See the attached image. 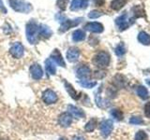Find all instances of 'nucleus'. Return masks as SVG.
I'll list each match as a JSON object with an SVG mask.
<instances>
[{
    "label": "nucleus",
    "mask_w": 150,
    "mask_h": 140,
    "mask_svg": "<svg viewBox=\"0 0 150 140\" xmlns=\"http://www.w3.org/2000/svg\"><path fill=\"white\" fill-rule=\"evenodd\" d=\"M138 40L144 45H150V36L145 32H140L138 35Z\"/></svg>",
    "instance_id": "obj_25"
},
{
    "label": "nucleus",
    "mask_w": 150,
    "mask_h": 140,
    "mask_svg": "<svg viewBox=\"0 0 150 140\" xmlns=\"http://www.w3.org/2000/svg\"><path fill=\"white\" fill-rule=\"evenodd\" d=\"M106 76V73L105 72H103L102 70H100V71H96L95 73H94V77H95L96 78H104Z\"/></svg>",
    "instance_id": "obj_35"
},
{
    "label": "nucleus",
    "mask_w": 150,
    "mask_h": 140,
    "mask_svg": "<svg viewBox=\"0 0 150 140\" xmlns=\"http://www.w3.org/2000/svg\"><path fill=\"white\" fill-rule=\"evenodd\" d=\"M132 10L134 11L133 13V15H134V18H138V17H143L144 15V9L137 6V7H134L132 8Z\"/></svg>",
    "instance_id": "obj_30"
},
{
    "label": "nucleus",
    "mask_w": 150,
    "mask_h": 140,
    "mask_svg": "<svg viewBox=\"0 0 150 140\" xmlns=\"http://www.w3.org/2000/svg\"><path fill=\"white\" fill-rule=\"evenodd\" d=\"M50 59L53 61V62L57 64L58 66H61V67H66V63H65V60L63 58L62 54L59 51V50H54L52 54L50 55Z\"/></svg>",
    "instance_id": "obj_13"
},
{
    "label": "nucleus",
    "mask_w": 150,
    "mask_h": 140,
    "mask_svg": "<svg viewBox=\"0 0 150 140\" xmlns=\"http://www.w3.org/2000/svg\"><path fill=\"white\" fill-rule=\"evenodd\" d=\"M26 38L30 44H36L38 42V35H39V27L34 21H30L26 24Z\"/></svg>",
    "instance_id": "obj_2"
},
{
    "label": "nucleus",
    "mask_w": 150,
    "mask_h": 140,
    "mask_svg": "<svg viewBox=\"0 0 150 140\" xmlns=\"http://www.w3.org/2000/svg\"><path fill=\"white\" fill-rule=\"evenodd\" d=\"M58 140H68V138H66V137H64V136H62V137H60Z\"/></svg>",
    "instance_id": "obj_40"
},
{
    "label": "nucleus",
    "mask_w": 150,
    "mask_h": 140,
    "mask_svg": "<svg viewBox=\"0 0 150 140\" xmlns=\"http://www.w3.org/2000/svg\"><path fill=\"white\" fill-rule=\"evenodd\" d=\"M39 34L40 36L45 37V38H48L52 35H53V32L50 29L49 26H47L45 24H41L39 27Z\"/></svg>",
    "instance_id": "obj_22"
},
{
    "label": "nucleus",
    "mask_w": 150,
    "mask_h": 140,
    "mask_svg": "<svg viewBox=\"0 0 150 140\" xmlns=\"http://www.w3.org/2000/svg\"><path fill=\"white\" fill-rule=\"evenodd\" d=\"M86 38V33L83 30H75L72 33V40L74 42H80L83 41Z\"/></svg>",
    "instance_id": "obj_23"
},
{
    "label": "nucleus",
    "mask_w": 150,
    "mask_h": 140,
    "mask_svg": "<svg viewBox=\"0 0 150 140\" xmlns=\"http://www.w3.org/2000/svg\"><path fill=\"white\" fill-rule=\"evenodd\" d=\"M76 73V77L80 80H86V79H90L91 78V69L87 64H81L75 70Z\"/></svg>",
    "instance_id": "obj_6"
},
{
    "label": "nucleus",
    "mask_w": 150,
    "mask_h": 140,
    "mask_svg": "<svg viewBox=\"0 0 150 140\" xmlns=\"http://www.w3.org/2000/svg\"><path fill=\"white\" fill-rule=\"evenodd\" d=\"M11 7L17 12L28 13L32 10V6L25 0H8Z\"/></svg>",
    "instance_id": "obj_3"
},
{
    "label": "nucleus",
    "mask_w": 150,
    "mask_h": 140,
    "mask_svg": "<svg viewBox=\"0 0 150 140\" xmlns=\"http://www.w3.org/2000/svg\"><path fill=\"white\" fill-rule=\"evenodd\" d=\"M110 115L114 118L115 120H118V121H120V120H122L124 119V114H123V112H122L120 109H118V108H114V109H112L111 111H110Z\"/></svg>",
    "instance_id": "obj_26"
},
{
    "label": "nucleus",
    "mask_w": 150,
    "mask_h": 140,
    "mask_svg": "<svg viewBox=\"0 0 150 140\" xmlns=\"http://www.w3.org/2000/svg\"><path fill=\"white\" fill-rule=\"evenodd\" d=\"M136 92H137V94L142 98L143 100H145L148 98V91L144 86H138Z\"/></svg>",
    "instance_id": "obj_27"
},
{
    "label": "nucleus",
    "mask_w": 150,
    "mask_h": 140,
    "mask_svg": "<svg viewBox=\"0 0 150 140\" xmlns=\"http://www.w3.org/2000/svg\"><path fill=\"white\" fill-rule=\"evenodd\" d=\"M78 83L83 88L86 89H92L97 85V81H93L90 79H86V80H79Z\"/></svg>",
    "instance_id": "obj_29"
},
{
    "label": "nucleus",
    "mask_w": 150,
    "mask_h": 140,
    "mask_svg": "<svg viewBox=\"0 0 150 140\" xmlns=\"http://www.w3.org/2000/svg\"><path fill=\"white\" fill-rule=\"evenodd\" d=\"M63 83H64V87L65 90L67 91V92L69 93V95L75 101H79L81 100V98L83 97V93L81 92H77L75 90V88L72 86L71 83H69L67 79H63Z\"/></svg>",
    "instance_id": "obj_9"
},
{
    "label": "nucleus",
    "mask_w": 150,
    "mask_h": 140,
    "mask_svg": "<svg viewBox=\"0 0 150 140\" xmlns=\"http://www.w3.org/2000/svg\"><path fill=\"white\" fill-rule=\"evenodd\" d=\"M57 123L62 128H69L73 123V117L68 111L62 112L57 119Z\"/></svg>",
    "instance_id": "obj_8"
},
{
    "label": "nucleus",
    "mask_w": 150,
    "mask_h": 140,
    "mask_svg": "<svg viewBox=\"0 0 150 140\" xmlns=\"http://www.w3.org/2000/svg\"><path fill=\"white\" fill-rule=\"evenodd\" d=\"M144 114L150 119V102H147L144 106Z\"/></svg>",
    "instance_id": "obj_36"
},
{
    "label": "nucleus",
    "mask_w": 150,
    "mask_h": 140,
    "mask_svg": "<svg viewBox=\"0 0 150 140\" xmlns=\"http://www.w3.org/2000/svg\"><path fill=\"white\" fill-rule=\"evenodd\" d=\"M84 28H86V30H87L89 32H92V33H96V34L102 33L103 30H104V27H103L101 23L97 22L86 23V24L84 25Z\"/></svg>",
    "instance_id": "obj_16"
},
{
    "label": "nucleus",
    "mask_w": 150,
    "mask_h": 140,
    "mask_svg": "<svg viewBox=\"0 0 150 140\" xmlns=\"http://www.w3.org/2000/svg\"><path fill=\"white\" fill-rule=\"evenodd\" d=\"M101 90H102V85H100L98 92L95 93V102H96V105L100 107V108H107V107L110 106V101L100 96Z\"/></svg>",
    "instance_id": "obj_12"
},
{
    "label": "nucleus",
    "mask_w": 150,
    "mask_h": 140,
    "mask_svg": "<svg viewBox=\"0 0 150 140\" xmlns=\"http://www.w3.org/2000/svg\"><path fill=\"white\" fill-rule=\"evenodd\" d=\"M45 69L48 76H54L56 73V66L55 64L50 58L45 61Z\"/></svg>",
    "instance_id": "obj_19"
},
{
    "label": "nucleus",
    "mask_w": 150,
    "mask_h": 140,
    "mask_svg": "<svg viewBox=\"0 0 150 140\" xmlns=\"http://www.w3.org/2000/svg\"><path fill=\"white\" fill-rule=\"evenodd\" d=\"M82 19H76V20H66L62 22V24L60 26V32L64 33L69 30L70 28H72L74 26H77L80 22H81Z\"/></svg>",
    "instance_id": "obj_17"
},
{
    "label": "nucleus",
    "mask_w": 150,
    "mask_h": 140,
    "mask_svg": "<svg viewBox=\"0 0 150 140\" xmlns=\"http://www.w3.org/2000/svg\"><path fill=\"white\" fill-rule=\"evenodd\" d=\"M127 3V0H112L111 2L110 7L114 10H119L120 8H123Z\"/></svg>",
    "instance_id": "obj_24"
},
{
    "label": "nucleus",
    "mask_w": 150,
    "mask_h": 140,
    "mask_svg": "<svg viewBox=\"0 0 150 140\" xmlns=\"http://www.w3.org/2000/svg\"><path fill=\"white\" fill-rule=\"evenodd\" d=\"M29 73L31 78L34 79V80H40L42 78H43V69H42L41 65L38 63H34L31 64V66L29 68Z\"/></svg>",
    "instance_id": "obj_10"
},
{
    "label": "nucleus",
    "mask_w": 150,
    "mask_h": 140,
    "mask_svg": "<svg viewBox=\"0 0 150 140\" xmlns=\"http://www.w3.org/2000/svg\"><path fill=\"white\" fill-rule=\"evenodd\" d=\"M0 8H1V9H2V11H3V12H7V9L4 8V6H3V3H2L1 0H0Z\"/></svg>",
    "instance_id": "obj_39"
},
{
    "label": "nucleus",
    "mask_w": 150,
    "mask_h": 140,
    "mask_svg": "<svg viewBox=\"0 0 150 140\" xmlns=\"http://www.w3.org/2000/svg\"><path fill=\"white\" fill-rule=\"evenodd\" d=\"M97 125H98V120L96 118H92L87 121L86 125H84V130H86V132L87 133H92L97 128Z\"/></svg>",
    "instance_id": "obj_21"
},
{
    "label": "nucleus",
    "mask_w": 150,
    "mask_h": 140,
    "mask_svg": "<svg viewBox=\"0 0 150 140\" xmlns=\"http://www.w3.org/2000/svg\"><path fill=\"white\" fill-rule=\"evenodd\" d=\"M68 112H69V113L72 115L73 118H77V119L86 118V113H84V111L82 108H80V107L74 106V105L68 106Z\"/></svg>",
    "instance_id": "obj_15"
},
{
    "label": "nucleus",
    "mask_w": 150,
    "mask_h": 140,
    "mask_svg": "<svg viewBox=\"0 0 150 140\" xmlns=\"http://www.w3.org/2000/svg\"><path fill=\"white\" fill-rule=\"evenodd\" d=\"M41 99L45 105H54L58 101V95L54 90L48 88L42 92Z\"/></svg>",
    "instance_id": "obj_4"
},
{
    "label": "nucleus",
    "mask_w": 150,
    "mask_h": 140,
    "mask_svg": "<svg viewBox=\"0 0 150 140\" xmlns=\"http://www.w3.org/2000/svg\"><path fill=\"white\" fill-rule=\"evenodd\" d=\"M146 82L149 84V85H150V79H146Z\"/></svg>",
    "instance_id": "obj_41"
},
{
    "label": "nucleus",
    "mask_w": 150,
    "mask_h": 140,
    "mask_svg": "<svg viewBox=\"0 0 150 140\" xmlns=\"http://www.w3.org/2000/svg\"><path fill=\"white\" fill-rule=\"evenodd\" d=\"M93 1H94V4L98 7H101L105 3V0H93Z\"/></svg>",
    "instance_id": "obj_37"
},
{
    "label": "nucleus",
    "mask_w": 150,
    "mask_h": 140,
    "mask_svg": "<svg viewBox=\"0 0 150 140\" xmlns=\"http://www.w3.org/2000/svg\"><path fill=\"white\" fill-rule=\"evenodd\" d=\"M71 140H86V139L82 135H74Z\"/></svg>",
    "instance_id": "obj_38"
},
{
    "label": "nucleus",
    "mask_w": 150,
    "mask_h": 140,
    "mask_svg": "<svg viewBox=\"0 0 150 140\" xmlns=\"http://www.w3.org/2000/svg\"><path fill=\"white\" fill-rule=\"evenodd\" d=\"M102 12H100V11H98V10H92V11H90L89 12V14H88V17L89 18H91V19H97V18H98V17H100L101 15H102Z\"/></svg>",
    "instance_id": "obj_34"
},
{
    "label": "nucleus",
    "mask_w": 150,
    "mask_h": 140,
    "mask_svg": "<svg viewBox=\"0 0 150 140\" xmlns=\"http://www.w3.org/2000/svg\"><path fill=\"white\" fill-rule=\"evenodd\" d=\"M112 84L115 85V88H124L127 84V79L122 75H116L112 78Z\"/></svg>",
    "instance_id": "obj_18"
},
{
    "label": "nucleus",
    "mask_w": 150,
    "mask_h": 140,
    "mask_svg": "<svg viewBox=\"0 0 150 140\" xmlns=\"http://www.w3.org/2000/svg\"><path fill=\"white\" fill-rule=\"evenodd\" d=\"M9 52H11V55L13 58L20 59L25 54V48H23L21 42H15L9 49Z\"/></svg>",
    "instance_id": "obj_11"
},
{
    "label": "nucleus",
    "mask_w": 150,
    "mask_h": 140,
    "mask_svg": "<svg viewBox=\"0 0 150 140\" xmlns=\"http://www.w3.org/2000/svg\"><path fill=\"white\" fill-rule=\"evenodd\" d=\"M114 130V123L112 120H103L100 124V131L102 137L107 138Z\"/></svg>",
    "instance_id": "obj_7"
},
{
    "label": "nucleus",
    "mask_w": 150,
    "mask_h": 140,
    "mask_svg": "<svg viewBox=\"0 0 150 140\" xmlns=\"http://www.w3.org/2000/svg\"><path fill=\"white\" fill-rule=\"evenodd\" d=\"M132 22H133V18H130L127 12H124L118 18H116L115 20V23L120 31H124L127 28H129V25L132 23Z\"/></svg>",
    "instance_id": "obj_5"
},
{
    "label": "nucleus",
    "mask_w": 150,
    "mask_h": 140,
    "mask_svg": "<svg viewBox=\"0 0 150 140\" xmlns=\"http://www.w3.org/2000/svg\"><path fill=\"white\" fill-rule=\"evenodd\" d=\"M80 57V50L77 47H70L68 50L67 54H66V58L70 63H75L77 62Z\"/></svg>",
    "instance_id": "obj_14"
},
{
    "label": "nucleus",
    "mask_w": 150,
    "mask_h": 140,
    "mask_svg": "<svg viewBox=\"0 0 150 140\" xmlns=\"http://www.w3.org/2000/svg\"><path fill=\"white\" fill-rule=\"evenodd\" d=\"M68 2H69V0H57V2H56V5H57V7L60 9L64 10V9H66V8H67Z\"/></svg>",
    "instance_id": "obj_33"
},
{
    "label": "nucleus",
    "mask_w": 150,
    "mask_h": 140,
    "mask_svg": "<svg viewBox=\"0 0 150 140\" xmlns=\"http://www.w3.org/2000/svg\"><path fill=\"white\" fill-rule=\"evenodd\" d=\"M126 47H125V44L123 42H120V43L115 47V54L118 56V57H122L125 53H126Z\"/></svg>",
    "instance_id": "obj_28"
},
{
    "label": "nucleus",
    "mask_w": 150,
    "mask_h": 140,
    "mask_svg": "<svg viewBox=\"0 0 150 140\" xmlns=\"http://www.w3.org/2000/svg\"><path fill=\"white\" fill-rule=\"evenodd\" d=\"M144 123V120H142V118H140V117H131L130 120H129V123L130 124H142Z\"/></svg>",
    "instance_id": "obj_32"
},
{
    "label": "nucleus",
    "mask_w": 150,
    "mask_h": 140,
    "mask_svg": "<svg viewBox=\"0 0 150 140\" xmlns=\"http://www.w3.org/2000/svg\"><path fill=\"white\" fill-rule=\"evenodd\" d=\"M134 140H147V134L144 131H138L135 134Z\"/></svg>",
    "instance_id": "obj_31"
},
{
    "label": "nucleus",
    "mask_w": 150,
    "mask_h": 140,
    "mask_svg": "<svg viewBox=\"0 0 150 140\" xmlns=\"http://www.w3.org/2000/svg\"><path fill=\"white\" fill-rule=\"evenodd\" d=\"M87 5H88V0H72L70 9L71 10H77V9L80 8H86Z\"/></svg>",
    "instance_id": "obj_20"
},
{
    "label": "nucleus",
    "mask_w": 150,
    "mask_h": 140,
    "mask_svg": "<svg viewBox=\"0 0 150 140\" xmlns=\"http://www.w3.org/2000/svg\"><path fill=\"white\" fill-rule=\"evenodd\" d=\"M111 62V56L105 50H100L98 53L95 54L93 58V63L98 68H105L110 64Z\"/></svg>",
    "instance_id": "obj_1"
}]
</instances>
